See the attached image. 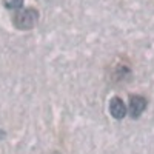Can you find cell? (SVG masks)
Here are the masks:
<instances>
[{
    "mask_svg": "<svg viewBox=\"0 0 154 154\" xmlns=\"http://www.w3.org/2000/svg\"><path fill=\"white\" fill-rule=\"evenodd\" d=\"M109 114L116 120H122L126 116V105L123 103V100L120 97H117V96L111 97V100H109Z\"/></svg>",
    "mask_w": 154,
    "mask_h": 154,
    "instance_id": "cell-3",
    "label": "cell"
},
{
    "mask_svg": "<svg viewBox=\"0 0 154 154\" xmlns=\"http://www.w3.org/2000/svg\"><path fill=\"white\" fill-rule=\"evenodd\" d=\"M146 105H148V100L143 96H139V94L131 96L130 97V114H131V117L133 119L140 117V114L145 111Z\"/></svg>",
    "mask_w": 154,
    "mask_h": 154,
    "instance_id": "cell-2",
    "label": "cell"
},
{
    "mask_svg": "<svg viewBox=\"0 0 154 154\" xmlns=\"http://www.w3.org/2000/svg\"><path fill=\"white\" fill-rule=\"evenodd\" d=\"M3 3L9 9H19L23 6V0H3Z\"/></svg>",
    "mask_w": 154,
    "mask_h": 154,
    "instance_id": "cell-4",
    "label": "cell"
},
{
    "mask_svg": "<svg viewBox=\"0 0 154 154\" xmlns=\"http://www.w3.org/2000/svg\"><path fill=\"white\" fill-rule=\"evenodd\" d=\"M37 20H38V11L34 8H25L16 12L12 22H14V26L17 29L25 31V29H32Z\"/></svg>",
    "mask_w": 154,
    "mask_h": 154,
    "instance_id": "cell-1",
    "label": "cell"
}]
</instances>
